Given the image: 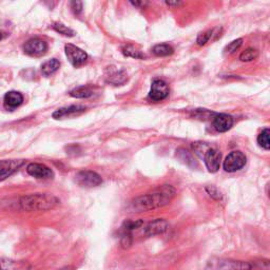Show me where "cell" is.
<instances>
[{
	"label": "cell",
	"mask_w": 270,
	"mask_h": 270,
	"mask_svg": "<svg viewBox=\"0 0 270 270\" xmlns=\"http://www.w3.org/2000/svg\"><path fill=\"white\" fill-rule=\"evenodd\" d=\"M142 225L143 220H127V222H125L124 225H122V228H124V231L131 232L134 229L139 228Z\"/></svg>",
	"instance_id": "obj_28"
},
{
	"label": "cell",
	"mask_w": 270,
	"mask_h": 270,
	"mask_svg": "<svg viewBox=\"0 0 270 270\" xmlns=\"http://www.w3.org/2000/svg\"><path fill=\"white\" fill-rule=\"evenodd\" d=\"M52 28H53L55 31H56V32H58L59 34L64 35V36H68V37H73V36L75 35L74 31H73V30L70 29V28L66 27L65 24L60 23V22H55V23H53Z\"/></svg>",
	"instance_id": "obj_25"
},
{
	"label": "cell",
	"mask_w": 270,
	"mask_h": 270,
	"mask_svg": "<svg viewBox=\"0 0 270 270\" xmlns=\"http://www.w3.org/2000/svg\"><path fill=\"white\" fill-rule=\"evenodd\" d=\"M27 172L37 180H51L54 177V172L48 166L39 163H31L27 167Z\"/></svg>",
	"instance_id": "obj_9"
},
{
	"label": "cell",
	"mask_w": 270,
	"mask_h": 270,
	"mask_svg": "<svg viewBox=\"0 0 270 270\" xmlns=\"http://www.w3.org/2000/svg\"><path fill=\"white\" fill-rule=\"evenodd\" d=\"M23 102V95L20 92L10 91L4 95L3 105L8 110H14L19 107Z\"/></svg>",
	"instance_id": "obj_14"
},
{
	"label": "cell",
	"mask_w": 270,
	"mask_h": 270,
	"mask_svg": "<svg viewBox=\"0 0 270 270\" xmlns=\"http://www.w3.org/2000/svg\"><path fill=\"white\" fill-rule=\"evenodd\" d=\"M75 182L77 185L85 188H93L101 185V176L91 170L79 171L75 175Z\"/></svg>",
	"instance_id": "obj_5"
},
{
	"label": "cell",
	"mask_w": 270,
	"mask_h": 270,
	"mask_svg": "<svg viewBox=\"0 0 270 270\" xmlns=\"http://www.w3.org/2000/svg\"><path fill=\"white\" fill-rule=\"evenodd\" d=\"M247 158L241 151H232L226 156L223 167L226 172H236L246 165Z\"/></svg>",
	"instance_id": "obj_4"
},
{
	"label": "cell",
	"mask_w": 270,
	"mask_h": 270,
	"mask_svg": "<svg viewBox=\"0 0 270 270\" xmlns=\"http://www.w3.org/2000/svg\"><path fill=\"white\" fill-rule=\"evenodd\" d=\"M59 68H60L59 60L56 58H53L51 60L46 61V63L41 66V72L45 76H50L54 74Z\"/></svg>",
	"instance_id": "obj_18"
},
{
	"label": "cell",
	"mask_w": 270,
	"mask_h": 270,
	"mask_svg": "<svg viewBox=\"0 0 270 270\" xmlns=\"http://www.w3.org/2000/svg\"><path fill=\"white\" fill-rule=\"evenodd\" d=\"M48 50V45L45 40L40 38H32L28 40L23 46V51L30 56L39 57L45 55Z\"/></svg>",
	"instance_id": "obj_8"
},
{
	"label": "cell",
	"mask_w": 270,
	"mask_h": 270,
	"mask_svg": "<svg viewBox=\"0 0 270 270\" xmlns=\"http://www.w3.org/2000/svg\"><path fill=\"white\" fill-rule=\"evenodd\" d=\"M233 126V118L231 115L220 113L216 114L213 119V127L218 132L224 133L230 130L231 127Z\"/></svg>",
	"instance_id": "obj_13"
},
{
	"label": "cell",
	"mask_w": 270,
	"mask_h": 270,
	"mask_svg": "<svg viewBox=\"0 0 270 270\" xmlns=\"http://www.w3.org/2000/svg\"><path fill=\"white\" fill-rule=\"evenodd\" d=\"M106 81L107 83L111 84L113 85H120V84H124L128 81V75L124 70L115 71L110 73V74L107 76Z\"/></svg>",
	"instance_id": "obj_17"
},
{
	"label": "cell",
	"mask_w": 270,
	"mask_h": 270,
	"mask_svg": "<svg viewBox=\"0 0 270 270\" xmlns=\"http://www.w3.org/2000/svg\"><path fill=\"white\" fill-rule=\"evenodd\" d=\"M4 38V33L2 32H0V40H2Z\"/></svg>",
	"instance_id": "obj_33"
},
{
	"label": "cell",
	"mask_w": 270,
	"mask_h": 270,
	"mask_svg": "<svg viewBox=\"0 0 270 270\" xmlns=\"http://www.w3.org/2000/svg\"><path fill=\"white\" fill-rule=\"evenodd\" d=\"M31 266L27 262L0 259V270H29Z\"/></svg>",
	"instance_id": "obj_15"
},
{
	"label": "cell",
	"mask_w": 270,
	"mask_h": 270,
	"mask_svg": "<svg viewBox=\"0 0 270 270\" xmlns=\"http://www.w3.org/2000/svg\"><path fill=\"white\" fill-rule=\"evenodd\" d=\"M19 204L26 211H47L56 208L60 200L51 193H32L21 196Z\"/></svg>",
	"instance_id": "obj_2"
},
{
	"label": "cell",
	"mask_w": 270,
	"mask_h": 270,
	"mask_svg": "<svg viewBox=\"0 0 270 270\" xmlns=\"http://www.w3.org/2000/svg\"><path fill=\"white\" fill-rule=\"evenodd\" d=\"M121 53L125 55L127 57H132V58H136V59H143L145 58V54L139 51L137 48H135L132 45H125L121 47Z\"/></svg>",
	"instance_id": "obj_19"
},
{
	"label": "cell",
	"mask_w": 270,
	"mask_h": 270,
	"mask_svg": "<svg viewBox=\"0 0 270 270\" xmlns=\"http://www.w3.org/2000/svg\"><path fill=\"white\" fill-rule=\"evenodd\" d=\"M206 190H207L208 194H209L212 199H214V200H220V199H222V194H220V192L219 191L218 188L213 187V186H210V187H207Z\"/></svg>",
	"instance_id": "obj_29"
},
{
	"label": "cell",
	"mask_w": 270,
	"mask_h": 270,
	"mask_svg": "<svg viewBox=\"0 0 270 270\" xmlns=\"http://www.w3.org/2000/svg\"><path fill=\"white\" fill-rule=\"evenodd\" d=\"M166 4L169 5V7H180L183 4L181 1H166Z\"/></svg>",
	"instance_id": "obj_31"
},
{
	"label": "cell",
	"mask_w": 270,
	"mask_h": 270,
	"mask_svg": "<svg viewBox=\"0 0 270 270\" xmlns=\"http://www.w3.org/2000/svg\"><path fill=\"white\" fill-rule=\"evenodd\" d=\"M84 110H85V108L83 106H69V107L60 108L53 113V118L60 119L64 118H68V116L84 112Z\"/></svg>",
	"instance_id": "obj_16"
},
{
	"label": "cell",
	"mask_w": 270,
	"mask_h": 270,
	"mask_svg": "<svg viewBox=\"0 0 270 270\" xmlns=\"http://www.w3.org/2000/svg\"><path fill=\"white\" fill-rule=\"evenodd\" d=\"M65 51H66V55L68 59L71 63L72 66H74L75 68L82 67L83 65H84L87 63L88 60V54L85 53L82 49H79L78 47L68 44L65 47Z\"/></svg>",
	"instance_id": "obj_6"
},
{
	"label": "cell",
	"mask_w": 270,
	"mask_h": 270,
	"mask_svg": "<svg viewBox=\"0 0 270 270\" xmlns=\"http://www.w3.org/2000/svg\"><path fill=\"white\" fill-rule=\"evenodd\" d=\"M152 52L156 56H169V55H172L174 52V49L171 47L170 45H166V44H162V45H156L153 47Z\"/></svg>",
	"instance_id": "obj_20"
},
{
	"label": "cell",
	"mask_w": 270,
	"mask_h": 270,
	"mask_svg": "<svg viewBox=\"0 0 270 270\" xmlns=\"http://www.w3.org/2000/svg\"><path fill=\"white\" fill-rule=\"evenodd\" d=\"M257 56H259V51L253 48H248L241 53L240 60L244 61V63H249V61L254 60Z\"/></svg>",
	"instance_id": "obj_24"
},
{
	"label": "cell",
	"mask_w": 270,
	"mask_h": 270,
	"mask_svg": "<svg viewBox=\"0 0 270 270\" xmlns=\"http://www.w3.org/2000/svg\"><path fill=\"white\" fill-rule=\"evenodd\" d=\"M220 161H222V153L219 150L209 148L204 154V162L208 171L211 173H216L220 167Z\"/></svg>",
	"instance_id": "obj_11"
},
{
	"label": "cell",
	"mask_w": 270,
	"mask_h": 270,
	"mask_svg": "<svg viewBox=\"0 0 270 270\" xmlns=\"http://www.w3.org/2000/svg\"><path fill=\"white\" fill-rule=\"evenodd\" d=\"M242 44H243V38H237L236 40L231 41L230 44H228V45L225 47L224 53L225 54H228V55L235 53L236 50H238V49H240Z\"/></svg>",
	"instance_id": "obj_27"
},
{
	"label": "cell",
	"mask_w": 270,
	"mask_h": 270,
	"mask_svg": "<svg viewBox=\"0 0 270 270\" xmlns=\"http://www.w3.org/2000/svg\"><path fill=\"white\" fill-rule=\"evenodd\" d=\"M207 270H251L253 265L249 262L227 259H212L207 263Z\"/></svg>",
	"instance_id": "obj_3"
},
{
	"label": "cell",
	"mask_w": 270,
	"mask_h": 270,
	"mask_svg": "<svg viewBox=\"0 0 270 270\" xmlns=\"http://www.w3.org/2000/svg\"><path fill=\"white\" fill-rule=\"evenodd\" d=\"M71 9L74 12V14L78 15L83 12V2L82 1H72L71 2Z\"/></svg>",
	"instance_id": "obj_30"
},
{
	"label": "cell",
	"mask_w": 270,
	"mask_h": 270,
	"mask_svg": "<svg viewBox=\"0 0 270 270\" xmlns=\"http://www.w3.org/2000/svg\"><path fill=\"white\" fill-rule=\"evenodd\" d=\"M269 135L270 131L269 129L266 128L260 133L259 136H257V144H259L262 148L265 150H269L270 148V140H269Z\"/></svg>",
	"instance_id": "obj_23"
},
{
	"label": "cell",
	"mask_w": 270,
	"mask_h": 270,
	"mask_svg": "<svg viewBox=\"0 0 270 270\" xmlns=\"http://www.w3.org/2000/svg\"><path fill=\"white\" fill-rule=\"evenodd\" d=\"M176 194L171 185L159 186L144 195L137 196L130 202L128 209L131 212H145L158 209L169 205Z\"/></svg>",
	"instance_id": "obj_1"
},
{
	"label": "cell",
	"mask_w": 270,
	"mask_h": 270,
	"mask_svg": "<svg viewBox=\"0 0 270 270\" xmlns=\"http://www.w3.org/2000/svg\"><path fill=\"white\" fill-rule=\"evenodd\" d=\"M169 228V223L166 219H157L153 222H150L147 224L144 229L145 236H154L158 235H163Z\"/></svg>",
	"instance_id": "obj_12"
},
{
	"label": "cell",
	"mask_w": 270,
	"mask_h": 270,
	"mask_svg": "<svg viewBox=\"0 0 270 270\" xmlns=\"http://www.w3.org/2000/svg\"><path fill=\"white\" fill-rule=\"evenodd\" d=\"M169 85L163 79H154L152 82L151 89L149 92V98L152 101H162L169 95Z\"/></svg>",
	"instance_id": "obj_7"
},
{
	"label": "cell",
	"mask_w": 270,
	"mask_h": 270,
	"mask_svg": "<svg viewBox=\"0 0 270 270\" xmlns=\"http://www.w3.org/2000/svg\"><path fill=\"white\" fill-rule=\"evenodd\" d=\"M133 5H135V7H137V8H142V7H145V5L148 4V2H146V1H135V2H131Z\"/></svg>",
	"instance_id": "obj_32"
},
{
	"label": "cell",
	"mask_w": 270,
	"mask_h": 270,
	"mask_svg": "<svg viewBox=\"0 0 270 270\" xmlns=\"http://www.w3.org/2000/svg\"><path fill=\"white\" fill-rule=\"evenodd\" d=\"M176 156L179 157L181 161H183L184 163H185L187 166H189V167H196V163H195V159L192 157V155L190 154V153L185 150V149H179V150H176Z\"/></svg>",
	"instance_id": "obj_21"
},
{
	"label": "cell",
	"mask_w": 270,
	"mask_h": 270,
	"mask_svg": "<svg viewBox=\"0 0 270 270\" xmlns=\"http://www.w3.org/2000/svg\"><path fill=\"white\" fill-rule=\"evenodd\" d=\"M213 35H216V34H214V30H208V31H206V32L201 33L198 36V39H196V42H198V45L201 46V47L205 46L207 42L212 38Z\"/></svg>",
	"instance_id": "obj_26"
},
{
	"label": "cell",
	"mask_w": 270,
	"mask_h": 270,
	"mask_svg": "<svg viewBox=\"0 0 270 270\" xmlns=\"http://www.w3.org/2000/svg\"><path fill=\"white\" fill-rule=\"evenodd\" d=\"M23 164V159H4V161H0V182L7 180L8 177L17 172Z\"/></svg>",
	"instance_id": "obj_10"
},
{
	"label": "cell",
	"mask_w": 270,
	"mask_h": 270,
	"mask_svg": "<svg viewBox=\"0 0 270 270\" xmlns=\"http://www.w3.org/2000/svg\"><path fill=\"white\" fill-rule=\"evenodd\" d=\"M93 94V92L91 91V89H89L88 87H78L74 90H72L70 92V95L74 98H89Z\"/></svg>",
	"instance_id": "obj_22"
}]
</instances>
